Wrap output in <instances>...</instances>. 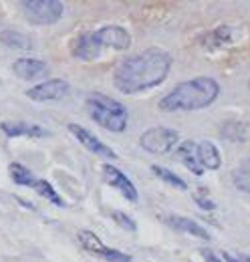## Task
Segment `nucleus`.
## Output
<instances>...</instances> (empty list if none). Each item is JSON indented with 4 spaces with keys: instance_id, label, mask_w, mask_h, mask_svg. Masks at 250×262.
Returning a JSON list of instances; mask_svg holds the SVG:
<instances>
[{
    "instance_id": "obj_6",
    "label": "nucleus",
    "mask_w": 250,
    "mask_h": 262,
    "mask_svg": "<svg viewBox=\"0 0 250 262\" xmlns=\"http://www.w3.org/2000/svg\"><path fill=\"white\" fill-rule=\"evenodd\" d=\"M77 240L81 242V246H83L89 254L99 256V258H103L105 262H131V256H129V254L105 246V244L99 240V236H97L95 232H91V230H79V232H77Z\"/></svg>"
},
{
    "instance_id": "obj_12",
    "label": "nucleus",
    "mask_w": 250,
    "mask_h": 262,
    "mask_svg": "<svg viewBox=\"0 0 250 262\" xmlns=\"http://www.w3.org/2000/svg\"><path fill=\"white\" fill-rule=\"evenodd\" d=\"M12 71L18 79L23 81H31V79H38L43 75L49 73V65L40 59H18L14 65H12Z\"/></svg>"
},
{
    "instance_id": "obj_13",
    "label": "nucleus",
    "mask_w": 250,
    "mask_h": 262,
    "mask_svg": "<svg viewBox=\"0 0 250 262\" xmlns=\"http://www.w3.org/2000/svg\"><path fill=\"white\" fill-rule=\"evenodd\" d=\"M0 129L8 137H47L49 131L36 123H25V121H4L0 123Z\"/></svg>"
},
{
    "instance_id": "obj_26",
    "label": "nucleus",
    "mask_w": 250,
    "mask_h": 262,
    "mask_svg": "<svg viewBox=\"0 0 250 262\" xmlns=\"http://www.w3.org/2000/svg\"><path fill=\"white\" fill-rule=\"evenodd\" d=\"M240 262H250V256H244V258H240Z\"/></svg>"
},
{
    "instance_id": "obj_16",
    "label": "nucleus",
    "mask_w": 250,
    "mask_h": 262,
    "mask_svg": "<svg viewBox=\"0 0 250 262\" xmlns=\"http://www.w3.org/2000/svg\"><path fill=\"white\" fill-rule=\"evenodd\" d=\"M178 160L186 165L194 176H202V173H204V169L200 167L198 158H196V143H194V141H184V143H180V147H178Z\"/></svg>"
},
{
    "instance_id": "obj_3",
    "label": "nucleus",
    "mask_w": 250,
    "mask_h": 262,
    "mask_svg": "<svg viewBox=\"0 0 250 262\" xmlns=\"http://www.w3.org/2000/svg\"><path fill=\"white\" fill-rule=\"evenodd\" d=\"M87 113L95 123L111 133H121L127 127L129 113L117 99L103 95V93H91L85 101Z\"/></svg>"
},
{
    "instance_id": "obj_23",
    "label": "nucleus",
    "mask_w": 250,
    "mask_h": 262,
    "mask_svg": "<svg viewBox=\"0 0 250 262\" xmlns=\"http://www.w3.org/2000/svg\"><path fill=\"white\" fill-rule=\"evenodd\" d=\"M200 254H202V258H204V262H224L222 258H218L212 250H208V248H202L200 250Z\"/></svg>"
},
{
    "instance_id": "obj_14",
    "label": "nucleus",
    "mask_w": 250,
    "mask_h": 262,
    "mask_svg": "<svg viewBox=\"0 0 250 262\" xmlns=\"http://www.w3.org/2000/svg\"><path fill=\"white\" fill-rule=\"evenodd\" d=\"M196 158L202 169H218L222 165L218 147L212 141H200L196 143Z\"/></svg>"
},
{
    "instance_id": "obj_9",
    "label": "nucleus",
    "mask_w": 250,
    "mask_h": 262,
    "mask_svg": "<svg viewBox=\"0 0 250 262\" xmlns=\"http://www.w3.org/2000/svg\"><path fill=\"white\" fill-rule=\"evenodd\" d=\"M103 180H105L111 188H115L125 200H129V202H137V188L133 186V182L125 176L121 169L105 164L103 165Z\"/></svg>"
},
{
    "instance_id": "obj_11",
    "label": "nucleus",
    "mask_w": 250,
    "mask_h": 262,
    "mask_svg": "<svg viewBox=\"0 0 250 262\" xmlns=\"http://www.w3.org/2000/svg\"><path fill=\"white\" fill-rule=\"evenodd\" d=\"M71 55L75 59H81V61H95V59L101 57V51L97 49V45L93 42L91 33H83L73 38V42H71Z\"/></svg>"
},
{
    "instance_id": "obj_20",
    "label": "nucleus",
    "mask_w": 250,
    "mask_h": 262,
    "mask_svg": "<svg viewBox=\"0 0 250 262\" xmlns=\"http://www.w3.org/2000/svg\"><path fill=\"white\" fill-rule=\"evenodd\" d=\"M152 171L156 173L157 178L161 180V182H165V184H170V186H174V188H178V190H187L186 182L180 178V176H176L174 171H170L168 167H159V165H152Z\"/></svg>"
},
{
    "instance_id": "obj_25",
    "label": "nucleus",
    "mask_w": 250,
    "mask_h": 262,
    "mask_svg": "<svg viewBox=\"0 0 250 262\" xmlns=\"http://www.w3.org/2000/svg\"><path fill=\"white\" fill-rule=\"evenodd\" d=\"M224 262H240L238 258H234V256H230L228 252H224Z\"/></svg>"
},
{
    "instance_id": "obj_24",
    "label": "nucleus",
    "mask_w": 250,
    "mask_h": 262,
    "mask_svg": "<svg viewBox=\"0 0 250 262\" xmlns=\"http://www.w3.org/2000/svg\"><path fill=\"white\" fill-rule=\"evenodd\" d=\"M196 200H198V204L204 208V210H214V204L210 202V200H206V198H202L200 194H196Z\"/></svg>"
},
{
    "instance_id": "obj_10",
    "label": "nucleus",
    "mask_w": 250,
    "mask_h": 262,
    "mask_svg": "<svg viewBox=\"0 0 250 262\" xmlns=\"http://www.w3.org/2000/svg\"><path fill=\"white\" fill-rule=\"evenodd\" d=\"M69 131L79 139V143H83V145H85L91 154H95V156L111 158V160H115V158H117V154H115L109 145H105L101 139H97L93 133H89L85 127H81V125H77V123H69Z\"/></svg>"
},
{
    "instance_id": "obj_15",
    "label": "nucleus",
    "mask_w": 250,
    "mask_h": 262,
    "mask_svg": "<svg viewBox=\"0 0 250 262\" xmlns=\"http://www.w3.org/2000/svg\"><path fill=\"white\" fill-rule=\"evenodd\" d=\"M165 222H168L172 228L178 230V232H186V234L196 236V238H200V240H210V232L204 228V226H200L198 222L190 220V218H184V216H170V218H165Z\"/></svg>"
},
{
    "instance_id": "obj_5",
    "label": "nucleus",
    "mask_w": 250,
    "mask_h": 262,
    "mask_svg": "<svg viewBox=\"0 0 250 262\" xmlns=\"http://www.w3.org/2000/svg\"><path fill=\"white\" fill-rule=\"evenodd\" d=\"M180 135L176 129H170V127H152V129L143 131L141 137H139V145L148 151V154H168L176 147Z\"/></svg>"
},
{
    "instance_id": "obj_17",
    "label": "nucleus",
    "mask_w": 250,
    "mask_h": 262,
    "mask_svg": "<svg viewBox=\"0 0 250 262\" xmlns=\"http://www.w3.org/2000/svg\"><path fill=\"white\" fill-rule=\"evenodd\" d=\"M232 184L236 190L250 194V158L242 160L232 169Z\"/></svg>"
},
{
    "instance_id": "obj_8",
    "label": "nucleus",
    "mask_w": 250,
    "mask_h": 262,
    "mask_svg": "<svg viewBox=\"0 0 250 262\" xmlns=\"http://www.w3.org/2000/svg\"><path fill=\"white\" fill-rule=\"evenodd\" d=\"M69 89H71V85L65 79H49V81H43V83L31 87L27 91V97L32 99V101H40V103L59 101L69 93Z\"/></svg>"
},
{
    "instance_id": "obj_18",
    "label": "nucleus",
    "mask_w": 250,
    "mask_h": 262,
    "mask_svg": "<svg viewBox=\"0 0 250 262\" xmlns=\"http://www.w3.org/2000/svg\"><path fill=\"white\" fill-rule=\"evenodd\" d=\"M0 42L6 45L8 49H18V51H27L32 47V40L27 34L18 33V31H4L0 33Z\"/></svg>"
},
{
    "instance_id": "obj_4",
    "label": "nucleus",
    "mask_w": 250,
    "mask_h": 262,
    "mask_svg": "<svg viewBox=\"0 0 250 262\" xmlns=\"http://www.w3.org/2000/svg\"><path fill=\"white\" fill-rule=\"evenodd\" d=\"M25 18L36 27H49L59 23L65 14V4L59 0H27L23 2Z\"/></svg>"
},
{
    "instance_id": "obj_19",
    "label": "nucleus",
    "mask_w": 250,
    "mask_h": 262,
    "mask_svg": "<svg viewBox=\"0 0 250 262\" xmlns=\"http://www.w3.org/2000/svg\"><path fill=\"white\" fill-rule=\"evenodd\" d=\"M8 171H10V178H12V182L14 184H18V186H29L32 188V184H34V176H32V171L29 167H25L23 164H10L8 165Z\"/></svg>"
},
{
    "instance_id": "obj_1",
    "label": "nucleus",
    "mask_w": 250,
    "mask_h": 262,
    "mask_svg": "<svg viewBox=\"0 0 250 262\" xmlns=\"http://www.w3.org/2000/svg\"><path fill=\"white\" fill-rule=\"evenodd\" d=\"M172 55L163 49H145L123 59L113 71V85L125 95H135L161 85L172 69Z\"/></svg>"
},
{
    "instance_id": "obj_21",
    "label": "nucleus",
    "mask_w": 250,
    "mask_h": 262,
    "mask_svg": "<svg viewBox=\"0 0 250 262\" xmlns=\"http://www.w3.org/2000/svg\"><path fill=\"white\" fill-rule=\"evenodd\" d=\"M32 190L38 194V196L47 198L49 202H53L55 206H62V200L61 196L57 194V190L47 182V180H34V184H32Z\"/></svg>"
},
{
    "instance_id": "obj_2",
    "label": "nucleus",
    "mask_w": 250,
    "mask_h": 262,
    "mask_svg": "<svg viewBox=\"0 0 250 262\" xmlns=\"http://www.w3.org/2000/svg\"><path fill=\"white\" fill-rule=\"evenodd\" d=\"M220 95V85L212 77H196L184 83H178L163 99H159L157 107L165 113L174 111H200L210 107Z\"/></svg>"
},
{
    "instance_id": "obj_27",
    "label": "nucleus",
    "mask_w": 250,
    "mask_h": 262,
    "mask_svg": "<svg viewBox=\"0 0 250 262\" xmlns=\"http://www.w3.org/2000/svg\"><path fill=\"white\" fill-rule=\"evenodd\" d=\"M248 87H250V83H248Z\"/></svg>"
},
{
    "instance_id": "obj_7",
    "label": "nucleus",
    "mask_w": 250,
    "mask_h": 262,
    "mask_svg": "<svg viewBox=\"0 0 250 262\" xmlns=\"http://www.w3.org/2000/svg\"><path fill=\"white\" fill-rule=\"evenodd\" d=\"M91 38L97 45V49L103 53L105 49H113V51H125L131 45V34L125 31L123 27L117 25H107L101 27L99 31L91 33Z\"/></svg>"
},
{
    "instance_id": "obj_22",
    "label": "nucleus",
    "mask_w": 250,
    "mask_h": 262,
    "mask_svg": "<svg viewBox=\"0 0 250 262\" xmlns=\"http://www.w3.org/2000/svg\"><path fill=\"white\" fill-rule=\"evenodd\" d=\"M111 216H113V220H115L123 230H127V232H135V230H137V224H135L127 214H123V212H113Z\"/></svg>"
}]
</instances>
